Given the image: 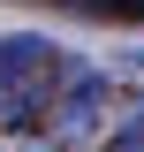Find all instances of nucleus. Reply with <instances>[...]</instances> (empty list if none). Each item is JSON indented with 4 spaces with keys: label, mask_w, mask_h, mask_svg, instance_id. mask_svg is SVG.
Instances as JSON below:
<instances>
[{
    "label": "nucleus",
    "mask_w": 144,
    "mask_h": 152,
    "mask_svg": "<svg viewBox=\"0 0 144 152\" xmlns=\"http://www.w3.org/2000/svg\"><path fill=\"white\" fill-rule=\"evenodd\" d=\"M53 53H61V46H53L46 31H8V38H0V91L46 76V69H53Z\"/></svg>",
    "instance_id": "nucleus-1"
},
{
    "label": "nucleus",
    "mask_w": 144,
    "mask_h": 152,
    "mask_svg": "<svg viewBox=\"0 0 144 152\" xmlns=\"http://www.w3.org/2000/svg\"><path fill=\"white\" fill-rule=\"evenodd\" d=\"M121 69H137V76H144V46H129V53H121Z\"/></svg>",
    "instance_id": "nucleus-2"
}]
</instances>
